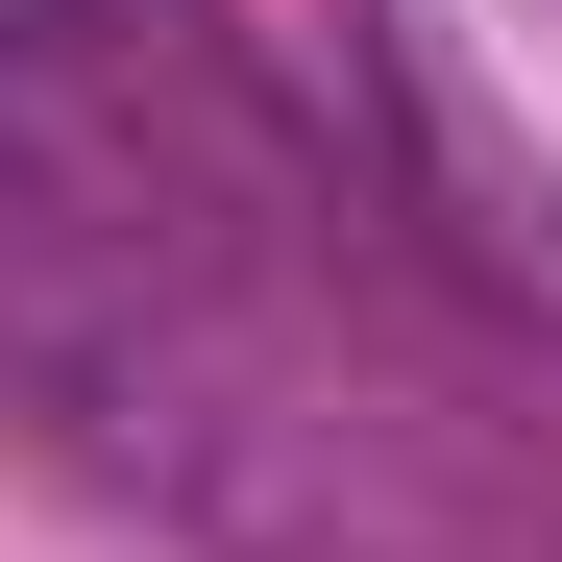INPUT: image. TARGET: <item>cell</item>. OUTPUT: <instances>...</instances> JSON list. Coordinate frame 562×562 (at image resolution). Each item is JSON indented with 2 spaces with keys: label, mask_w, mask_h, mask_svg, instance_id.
<instances>
[]
</instances>
